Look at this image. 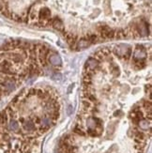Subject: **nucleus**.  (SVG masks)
Masks as SVG:
<instances>
[{
	"mask_svg": "<svg viewBox=\"0 0 152 153\" xmlns=\"http://www.w3.org/2000/svg\"><path fill=\"white\" fill-rule=\"evenodd\" d=\"M150 137V47L99 49L84 66L78 113L58 153H146Z\"/></svg>",
	"mask_w": 152,
	"mask_h": 153,
	"instance_id": "obj_1",
	"label": "nucleus"
},
{
	"mask_svg": "<svg viewBox=\"0 0 152 153\" xmlns=\"http://www.w3.org/2000/svg\"><path fill=\"white\" fill-rule=\"evenodd\" d=\"M151 0H0V14L16 23L52 28L73 50L150 33Z\"/></svg>",
	"mask_w": 152,
	"mask_h": 153,
	"instance_id": "obj_2",
	"label": "nucleus"
},
{
	"mask_svg": "<svg viewBox=\"0 0 152 153\" xmlns=\"http://www.w3.org/2000/svg\"><path fill=\"white\" fill-rule=\"evenodd\" d=\"M60 95L50 85L25 88L0 111V153H42V144L58 121Z\"/></svg>",
	"mask_w": 152,
	"mask_h": 153,
	"instance_id": "obj_3",
	"label": "nucleus"
}]
</instances>
